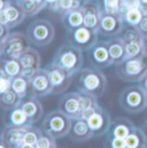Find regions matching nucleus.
<instances>
[{"label":"nucleus","instance_id":"obj_1","mask_svg":"<svg viewBox=\"0 0 147 148\" xmlns=\"http://www.w3.org/2000/svg\"><path fill=\"white\" fill-rule=\"evenodd\" d=\"M108 79L101 69L92 67L82 68L77 77V88L79 92L89 94L96 98L105 95Z\"/></svg>","mask_w":147,"mask_h":148},{"label":"nucleus","instance_id":"obj_2","mask_svg":"<svg viewBox=\"0 0 147 148\" xmlns=\"http://www.w3.org/2000/svg\"><path fill=\"white\" fill-rule=\"evenodd\" d=\"M52 62L68 71L74 76L78 73L83 68V50L70 43L64 44L56 51Z\"/></svg>","mask_w":147,"mask_h":148},{"label":"nucleus","instance_id":"obj_3","mask_svg":"<svg viewBox=\"0 0 147 148\" xmlns=\"http://www.w3.org/2000/svg\"><path fill=\"white\" fill-rule=\"evenodd\" d=\"M72 119L59 110L50 111L46 114L41 122L44 133L53 136L55 139H62L68 136L71 130Z\"/></svg>","mask_w":147,"mask_h":148},{"label":"nucleus","instance_id":"obj_4","mask_svg":"<svg viewBox=\"0 0 147 148\" xmlns=\"http://www.w3.org/2000/svg\"><path fill=\"white\" fill-rule=\"evenodd\" d=\"M147 73V56L126 59L122 63L115 66L116 76L124 82H139Z\"/></svg>","mask_w":147,"mask_h":148},{"label":"nucleus","instance_id":"obj_5","mask_svg":"<svg viewBox=\"0 0 147 148\" xmlns=\"http://www.w3.org/2000/svg\"><path fill=\"white\" fill-rule=\"evenodd\" d=\"M119 104L129 114H139L147 109L146 93L139 84L128 86L120 92Z\"/></svg>","mask_w":147,"mask_h":148},{"label":"nucleus","instance_id":"obj_6","mask_svg":"<svg viewBox=\"0 0 147 148\" xmlns=\"http://www.w3.org/2000/svg\"><path fill=\"white\" fill-rule=\"evenodd\" d=\"M27 36L32 45L46 47L53 40L55 29L53 23L46 19H36L27 29Z\"/></svg>","mask_w":147,"mask_h":148},{"label":"nucleus","instance_id":"obj_7","mask_svg":"<svg viewBox=\"0 0 147 148\" xmlns=\"http://www.w3.org/2000/svg\"><path fill=\"white\" fill-rule=\"evenodd\" d=\"M29 40L26 35L15 31L10 34L3 41H0L1 57L19 58L29 47Z\"/></svg>","mask_w":147,"mask_h":148},{"label":"nucleus","instance_id":"obj_8","mask_svg":"<svg viewBox=\"0 0 147 148\" xmlns=\"http://www.w3.org/2000/svg\"><path fill=\"white\" fill-rule=\"evenodd\" d=\"M31 125L32 124L17 126L10 122L6 124L2 129L0 147L4 148H21L25 134Z\"/></svg>","mask_w":147,"mask_h":148},{"label":"nucleus","instance_id":"obj_9","mask_svg":"<svg viewBox=\"0 0 147 148\" xmlns=\"http://www.w3.org/2000/svg\"><path fill=\"white\" fill-rule=\"evenodd\" d=\"M49 74L50 81L53 86V95H61L65 93L72 82L73 75L64 68L51 62L45 67Z\"/></svg>","mask_w":147,"mask_h":148},{"label":"nucleus","instance_id":"obj_10","mask_svg":"<svg viewBox=\"0 0 147 148\" xmlns=\"http://www.w3.org/2000/svg\"><path fill=\"white\" fill-rule=\"evenodd\" d=\"M86 121L93 132L94 137L100 138L108 133L112 119L109 112L98 105L90 114Z\"/></svg>","mask_w":147,"mask_h":148},{"label":"nucleus","instance_id":"obj_11","mask_svg":"<svg viewBox=\"0 0 147 148\" xmlns=\"http://www.w3.org/2000/svg\"><path fill=\"white\" fill-rule=\"evenodd\" d=\"M53 86L46 68H40L29 79V95L35 97H45L52 94Z\"/></svg>","mask_w":147,"mask_h":148},{"label":"nucleus","instance_id":"obj_12","mask_svg":"<svg viewBox=\"0 0 147 148\" xmlns=\"http://www.w3.org/2000/svg\"><path fill=\"white\" fill-rule=\"evenodd\" d=\"M99 33L94 31L84 25L73 31L67 32L69 43L83 51H88L96 42L98 41Z\"/></svg>","mask_w":147,"mask_h":148},{"label":"nucleus","instance_id":"obj_13","mask_svg":"<svg viewBox=\"0 0 147 148\" xmlns=\"http://www.w3.org/2000/svg\"><path fill=\"white\" fill-rule=\"evenodd\" d=\"M88 59L90 65L98 69H105L113 66L106 40L96 42L88 50Z\"/></svg>","mask_w":147,"mask_h":148},{"label":"nucleus","instance_id":"obj_14","mask_svg":"<svg viewBox=\"0 0 147 148\" xmlns=\"http://www.w3.org/2000/svg\"><path fill=\"white\" fill-rule=\"evenodd\" d=\"M124 27L122 16L120 14H109L102 12L98 33L103 37L119 36Z\"/></svg>","mask_w":147,"mask_h":148},{"label":"nucleus","instance_id":"obj_15","mask_svg":"<svg viewBox=\"0 0 147 148\" xmlns=\"http://www.w3.org/2000/svg\"><path fill=\"white\" fill-rule=\"evenodd\" d=\"M80 97H81V92L79 91L78 92L72 91L62 95L58 103V110L62 111L64 114L68 115L72 120L79 118Z\"/></svg>","mask_w":147,"mask_h":148},{"label":"nucleus","instance_id":"obj_16","mask_svg":"<svg viewBox=\"0 0 147 148\" xmlns=\"http://www.w3.org/2000/svg\"><path fill=\"white\" fill-rule=\"evenodd\" d=\"M83 15V25L94 31L98 32L102 11L96 2L87 1L84 2L81 7Z\"/></svg>","mask_w":147,"mask_h":148},{"label":"nucleus","instance_id":"obj_17","mask_svg":"<svg viewBox=\"0 0 147 148\" xmlns=\"http://www.w3.org/2000/svg\"><path fill=\"white\" fill-rule=\"evenodd\" d=\"M94 137L87 121L77 118L72 120V127L68 134V138L75 143H84Z\"/></svg>","mask_w":147,"mask_h":148},{"label":"nucleus","instance_id":"obj_18","mask_svg":"<svg viewBox=\"0 0 147 148\" xmlns=\"http://www.w3.org/2000/svg\"><path fill=\"white\" fill-rule=\"evenodd\" d=\"M134 127L135 125L129 119L118 117L112 120L109 129L106 134V136L126 139Z\"/></svg>","mask_w":147,"mask_h":148},{"label":"nucleus","instance_id":"obj_19","mask_svg":"<svg viewBox=\"0 0 147 148\" xmlns=\"http://www.w3.org/2000/svg\"><path fill=\"white\" fill-rule=\"evenodd\" d=\"M20 106L29 117L31 124L37 123L41 120L44 114V110L42 103L38 99V97L30 96L26 99H23Z\"/></svg>","mask_w":147,"mask_h":148},{"label":"nucleus","instance_id":"obj_20","mask_svg":"<svg viewBox=\"0 0 147 148\" xmlns=\"http://www.w3.org/2000/svg\"><path fill=\"white\" fill-rule=\"evenodd\" d=\"M108 49L110 54L113 66H118L126 58V44L120 36L112 37L106 40Z\"/></svg>","mask_w":147,"mask_h":148},{"label":"nucleus","instance_id":"obj_21","mask_svg":"<svg viewBox=\"0 0 147 148\" xmlns=\"http://www.w3.org/2000/svg\"><path fill=\"white\" fill-rule=\"evenodd\" d=\"M3 10H4L7 15L8 26L10 29L20 25L27 17L23 7L17 2V0H10L9 5Z\"/></svg>","mask_w":147,"mask_h":148},{"label":"nucleus","instance_id":"obj_22","mask_svg":"<svg viewBox=\"0 0 147 148\" xmlns=\"http://www.w3.org/2000/svg\"><path fill=\"white\" fill-rule=\"evenodd\" d=\"M61 21L66 32H71L83 25V15L81 8L68 11L61 16Z\"/></svg>","mask_w":147,"mask_h":148},{"label":"nucleus","instance_id":"obj_23","mask_svg":"<svg viewBox=\"0 0 147 148\" xmlns=\"http://www.w3.org/2000/svg\"><path fill=\"white\" fill-rule=\"evenodd\" d=\"M0 70L5 72L12 78L22 74L23 66L18 58L1 57Z\"/></svg>","mask_w":147,"mask_h":148},{"label":"nucleus","instance_id":"obj_24","mask_svg":"<svg viewBox=\"0 0 147 148\" xmlns=\"http://www.w3.org/2000/svg\"><path fill=\"white\" fill-rule=\"evenodd\" d=\"M126 148L147 147V137L142 128L135 127L125 139Z\"/></svg>","mask_w":147,"mask_h":148},{"label":"nucleus","instance_id":"obj_25","mask_svg":"<svg viewBox=\"0 0 147 148\" xmlns=\"http://www.w3.org/2000/svg\"><path fill=\"white\" fill-rule=\"evenodd\" d=\"M23 67H32L39 70L41 65V59L40 53L35 48L29 47L19 58Z\"/></svg>","mask_w":147,"mask_h":148},{"label":"nucleus","instance_id":"obj_26","mask_svg":"<svg viewBox=\"0 0 147 148\" xmlns=\"http://www.w3.org/2000/svg\"><path fill=\"white\" fill-rule=\"evenodd\" d=\"M22 100L23 99L20 98L12 90L0 94L1 108L4 111H10L19 106L22 103Z\"/></svg>","mask_w":147,"mask_h":148},{"label":"nucleus","instance_id":"obj_27","mask_svg":"<svg viewBox=\"0 0 147 148\" xmlns=\"http://www.w3.org/2000/svg\"><path fill=\"white\" fill-rule=\"evenodd\" d=\"M29 79L22 74L12 78L11 90L22 99H24L29 94Z\"/></svg>","mask_w":147,"mask_h":148},{"label":"nucleus","instance_id":"obj_28","mask_svg":"<svg viewBox=\"0 0 147 148\" xmlns=\"http://www.w3.org/2000/svg\"><path fill=\"white\" fill-rule=\"evenodd\" d=\"M43 133L44 132H43L42 128L34 127L32 124L25 134V136L23 138V142L22 144L21 148H36L37 141L40 139V137L42 135Z\"/></svg>","mask_w":147,"mask_h":148},{"label":"nucleus","instance_id":"obj_29","mask_svg":"<svg viewBox=\"0 0 147 148\" xmlns=\"http://www.w3.org/2000/svg\"><path fill=\"white\" fill-rule=\"evenodd\" d=\"M96 3L102 12L120 15L124 0H97Z\"/></svg>","mask_w":147,"mask_h":148},{"label":"nucleus","instance_id":"obj_30","mask_svg":"<svg viewBox=\"0 0 147 148\" xmlns=\"http://www.w3.org/2000/svg\"><path fill=\"white\" fill-rule=\"evenodd\" d=\"M140 7L129 9L122 15V20L124 25L132 26V27H137L139 25V23L141 22L142 18L144 17Z\"/></svg>","mask_w":147,"mask_h":148},{"label":"nucleus","instance_id":"obj_31","mask_svg":"<svg viewBox=\"0 0 147 148\" xmlns=\"http://www.w3.org/2000/svg\"><path fill=\"white\" fill-rule=\"evenodd\" d=\"M9 121L10 123L17 126H24L31 124L29 117L25 114V112L19 105L15 109L10 110L9 113Z\"/></svg>","mask_w":147,"mask_h":148},{"label":"nucleus","instance_id":"obj_32","mask_svg":"<svg viewBox=\"0 0 147 148\" xmlns=\"http://www.w3.org/2000/svg\"><path fill=\"white\" fill-rule=\"evenodd\" d=\"M83 3V0H59L54 12L59 13L62 16L68 11L80 9Z\"/></svg>","mask_w":147,"mask_h":148},{"label":"nucleus","instance_id":"obj_33","mask_svg":"<svg viewBox=\"0 0 147 148\" xmlns=\"http://www.w3.org/2000/svg\"><path fill=\"white\" fill-rule=\"evenodd\" d=\"M17 2L23 7L27 17L35 16L37 14H39L42 10L46 8V5L37 3L32 0H17Z\"/></svg>","mask_w":147,"mask_h":148},{"label":"nucleus","instance_id":"obj_34","mask_svg":"<svg viewBox=\"0 0 147 148\" xmlns=\"http://www.w3.org/2000/svg\"><path fill=\"white\" fill-rule=\"evenodd\" d=\"M119 36L123 40L125 44L134 42V41H141L143 38L136 27H132L127 25H124L123 29Z\"/></svg>","mask_w":147,"mask_h":148},{"label":"nucleus","instance_id":"obj_35","mask_svg":"<svg viewBox=\"0 0 147 148\" xmlns=\"http://www.w3.org/2000/svg\"><path fill=\"white\" fill-rule=\"evenodd\" d=\"M98 98H96V97H93L91 95L89 94H84V93H81V97H80V103H79V110H80V115L82 113L85 112L87 110H90L91 109L96 108V106L99 105ZM80 117V116H79Z\"/></svg>","mask_w":147,"mask_h":148},{"label":"nucleus","instance_id":"obj_36","mask_svg":"<svg viewBox=\"0 0 147 148\" xmlns=\"http://www.w3.org/2000/svg\"><path fill=\"white\" fill-rule=\"evenodd\" d=\"M126 58H135L145 55L142 40L141 41H134L126 44Z\"/></svg>","mask_w":147,"mask_h":148},{"label":"nucleus","instance_id":"obj_37","mask_svg":"<svg viewBox=\"0 0 147 148\" xmlns=\"http://www.w3.org/2000/svg\"><path fill=\"white\" fill-rule=\"evenodd\" d=\"M57 139L53 136L43 133L42 135L40 137L36 143V148H55L57 147Z\"/></svg>","mask_w":147,"mask_h":148},{"label":"nucleus","instance_id":"obj_38","mask_svg":"<svg viewBox=\"0 0 147 148\" xmlns=\"http://www.w3.org/2000/svg\"><path fill=\"white\" fill-rule=\"evenodd\" d=\"M12 77L5 72L0 70V94L11 90Z\"/></svg>","mask_w":147,"mask_h":148},{"label":"nucleus","instance_id":"obj_39","mask_svg":"<svg viewBox=\"0 0 147 148\" xmlns=\"http://www.w3.org/2000/svg\"><path fill=\"white\" fill-rule=\"evenodd\" d=\"M105 147L113 148H126V140L125 139L118 138V137H107L105 138L104 141Z\"/></svg>","mask_w":147,"mask_h":148},{"label":"nucleus","instance_id":"obj_40","mask_svg":"<svg viewBox=\"0 0 147 148\" xmlns=\"http://www.w3.org/2000/svg\"><path fill=\"white\" fill-rule=\"evenodd\" d=\"M136 28L142 36H147V15L142 18L141 22Z\"/></svg>","mask_w":147,"mask_h":148},{"label":"nucleus","instance_id":"obj_41","mask_svg":"<svg viewBox=\"0 0 147 148\" xmlns=\"http://www.w3.org/2000/svg\"><path fill=\"white\" fill-rule=\"evenodd\" d=\"M10 34V28L7 25L0 24V41H3Z\"/></svg>","mask_w":147,"mask_h":148},{"label":"nucleus","instance_id":"obj_42","mask_svg":"<svg viewBox=\"0 0 147 148\" xmlns=\"http://www.w3.org/2000/svg\"><path fill=\"white\" fill-rule=\"evenodd\" d=\"M37 70L32 68V67H23V71H22V75L26 77L27 78L30 79L35 73H36Z\"/></svg>","mask_w":147,"mask_h":148},{"label":"nucleus","instance_id":"obj_43","mask_svg":"<svg viewBox=\"0 0 147 148\" xmlns=\"http://www.w3.org/2000/svg\"><path fill=\"white\" fill-rule=\"evenodd\" d=\"M46 3V8L52 11H54L59 0H45Z\"/></svg>","mask_w":147,"mask_h":148},{"label":"nucleus","instance_id":"obj_44","mask_svg":"<svg viewBox=\"0 0 147 148\" xmlns=\"http://www.w3.org/2000/svg\"><path fill=\"white\" fill-rule=\"evenodd\" d=\"M139 85L145 90V92H147V73L143 77V78L139 82Z\"/></svg>","mask_w":147,"mask_h":148},{"label":"nucleus","instance_id":"obj_45","mask_svg":"<svg viewBox=\"0 0 147 148\" xmlns=\"http://www.w3.org/2000/svg\"><path fill=\"white\" fill-rule=\"evenodd\" d=\"M10 3V0H0V10H4L9 5Z\"/></svg>","mask_w":147,"mask_h":148},{"label":"nucleus","instance_id":"obj_46","mask_svg":"<svg viewBox=\"0 0 147 148\" xmlns=\"http://www.w3.org/2000/svg\"><path fill=\"white\" fill-rule=\"evenodd\" d=\"M142 45H143L144 53L147 56V36H144L142 38Z\"/></svg>","mask_w":147,"mask_h":148},{"label":"nucleus","instance_id":"obj_47","mask_svg":"<svg viewBox=\"0 0 147 148\" xmlns=\"http://www.w3.org/2000/svg\"><path fill=\"white\" fill-rule=\"evenodd\" d=\"M142 129H143V131L145 132V134H146V135L147 137V119L144 121V123H143V125H142Z\"/></svg>","mask_w":147,"mask_h":148},{"label":"nucleus","instance_id":"obj_48","mask_svg":"<svg viewBox=\"0 0 147 148\" xmlns=\"http://www.w3.org/2000/svg\"><path fill=\"white\" fill-rule=\"evenodd\" d=\"M140 1H141V3H142L144 5L147 6V0H140Z\"/></svg>","mask_w":147,"mask_h":148},{"label":"nucleus","instance_id":"obj_49","mask_svg":"<svg viewBox=\"0 0 147 148\" xmlns=\"http://www.w3.org/2000/svg\"><path fill=\"white\" fill-rule=\"evenodd\" d=\"M84 2H87V1H93V0H83Z\"/></svg>","mask_w":147,"mask_h":148},{"label":"nucleus","instance_id":"obj_50","mask_svg":"<svg viewBox=\"0 0 147 148\" xmlns=\"http://www.w3.org/2000/svg\"><path fill=\"white\" fill-rule=\"evenodd\" d=\"M146 99H147V92H146Z\"/></svg>","mask_w":147,"mask_h":148}]
</instances>
